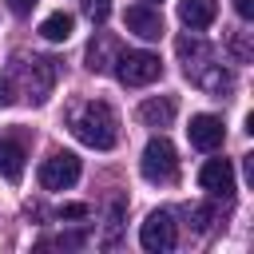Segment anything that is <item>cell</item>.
<instances>
[{"instance_id":"6","label":"cell","mask_w":254,"mask_h":254,"mask_svg":"<svg viewBox=\"0 0 254 254\" xmlns=\"http://www.w3.org/2000/svg\"><path fill=\"white\" fill-rule=\"evenodd\" d=\"M79 159L71 151H52L44 163H40V187L44 190H67L79 183Z\"/></svg>"},{"instance_id":"22","label":"cell","mask_w":254,"mask_h":254,"mask_svg":"<svg viewBox=\"0 0 254 254\" xmlns=\"http://www.w3.org/2000/svg\"><path fill=\"white\" fill-rule=\"evenodd\" d=\"M234 12L242 20H254V0H234Z\"/></svg>"},{"instance_id":"2","label":"cell","mask_w":254,"mask_h":254,"mask_svg":"<svg viewBox=\"0 0 254 254\" xmlns=\"http://www.w3.org/2000/svg\"><path fill=\"white\" fill-rule=\"evenodd\" d=\"M175 52H179V60H183V75H187L194 87H202V91H210V95H226V91L234 87L230 67L218 60V52H214L206 40H198V36H179V40H175Z\"/></svg>"},{"instance_id":"4","label":"cell","mask_w":254,"mask_h":254,"mask_svg":"<svg viewBox=\"0 0 254 254\" xmlns=\"http://www.w3.org/2000/svg\"><path fill=\"white\" fill-rule=\"evenodd\" d=\"M115 79L123 87H147L155 79H163V64L155 52H143V48H127V52H115Z\"/></svg>"},{"instance_id":"18","label":"cell","mask_w":254,"mask_h":254,"mask_svg":"<svg viewBox=\"0 0 254 254\" xmlns=\"http://www.w3.org/2000/svg\"><path fill=\"white\" fill-rule=\"evenodd\" d=\"M79 4H83V12H87L95 24H103L107 12H111V0H79Z\"/></svg>"},{"instance_id":"11","label":"cell","mask_w":254,"mask_h":254,"mask_svg":"<svg viewBox=\"0 0 254 254\" xmlns=\"http://www.w3.org/2000/svg\"><path fill=\"white\" fill-rule=\"evenodd\" d=\"M175 111H179V103H175L171 95H151V99H143V103H139V111H135V115H139V123H143V127H159V131H163V127H171V123H175Z\"/></svg>"},{"instance_id":"10","label":"cell","mask_w":254,"mask_h":254,"mask_svg":"<svg viewBox=\"0 0 254 254\" xmlns=\"http://www.w3.org/2000/svg\"><path fill=\"white\" fill-rule=\"evenodd\" d=\"M123 24H127V32H135L139 40H159V36H163V16H159V8H151V4H131V8L123 12Z\"/></svg>"},{"instance_id":"1","label":"cell","mask_w":254,"mask_h":254,"mask_svg":"<svg viewBox=\"0 0 254 254\" xmlns=\"http://www.w3.org/2000/svg\"><path fill=\"white\" fill-rule=\"evenodd\" d=\"M60 79V64L52 56H16L0 75V107L32 103L40 107Z\"/></svg>"},{"instance_id":"9","label":"cell","mask_w":254,"mask_h":254,"mask_svg":"<svg viewBox=\"0 0 254 254\" xmlns=\"http://www.w3.org/2000/svg\"><path fill=\"white\" fill-rule=\"evenodd\" d=\"M187 139H190V147H198V151H218L222 139H226V127H222L218 115H194L190 127H187Z\"/></svg>"},{"instance_id":"14","label":"cell","mask_w":254,"mask_h":254,"mask_svg":"<svg viewBox=\"0 0 254 254\" xmlns=\"http://www.w3.org/2000/svg\"><path fill=\"white\" fill-rule=\"evenodd\" d=\"M115 52H119V48H115V40L99 32V36L91 40V48H87V67H91V71H111Z\"/></svg>"},{"instance_id":"17","label":"cell","mask_w":254,"mask_h":254,"mask_svg":"<svg viewBox=\"0 0 254 254\" xmlns=\"http://www.w3.org/2000/svg\"><path fill=\"white\" fill-rule=\"evenodd\" d=\"M83 242H87V230H79V234H60V238H44L40 246H44V250H48V246H71V250H75V246H83Z\"/></svg>"},{"instance_id":"20","label":"cell","mask_w":254,"mask_h":254,"mask_svg":"<svg viewBox=\"0 0 254 254\" xmlns=\"http://www.w3.org/2000/svg\"><path fill=\"white\" fill-rule=\"evenodd\" d=\"M4 4H8V12H16V16H28V12H32L40 0H4Z\"/></svg>"},{"instance_id":"5","label":"cell","mask_w":254,"mask_h":254,"mask_svg":"<svg viewBox=\"0 0 254 254\" xmlns=\"http://www.w3.org/2000/svg\"><path fill=\"white\" fill-rule=\"evenodd\" d=\"M139 171H143L147 183H175V175H179V155H175V147H171L167 135H155V139L143 147Z\"/></svg>"},{"instance_id":"16","label":"cell","mask_w":254,"mask_h":254,"mask_svg":"<svg viewBox=\"0 0 254 254\" xmlns=\"http://www.w3.org/2000/svg\"><path fill=\"white\" fill-rule=\"evenodd\" d=\"M230 56H234V64L250 60V32H234L230 36Z\"/></svg>"},{"instance_id":"15","label":"cell","mask_w":254,"mask_h":254,"mask_svg":"<svg viewBox=\"0 0 254 254\" xmlns=\"http://www.w3.org/2000/svg\"><path fill=\"white\" fill-rule=\"evenodd\" d=\"M71 32H75V16H71V12H52V16L40 24V36H44L48 44H64Z\"/></svg>"},{"instance_id":"13","label":"cell","mask_w":254,"mask_h":254,"mask_svg":"<svg viewBox=\"0 0 254 254\" xmlns=\"http://www.w3.org/2000/svg\"><path fill=\"white\" fill-rule=\"evenodd\" d=\"M24 159H28V151L16 143V139H0V179L4 183H20L24 179Z\"/></svg>"},{"instance_id":"7","label":"cell","mask_w":254,"mask_h":254,"mask_svg":"<svg viewBox=\"0 0 254 254\" xmlns=\"http://www.w3.org/2000/svg\"><path fill=\"white\" fill-rule=\"evenodd\" d=\"M175 218H171V210H155V214H147V222L139 226V246L143 250H151V254H167V250H175Z\"/></svg>"},{"instance_id":"8","label":"cell","mask_w":254,"mask_h":254,"mask_svg":"<svg viewBox=\"0 0 254 254\" xmlns=\"http://www.w3.org/2000/svg\"><path fill=\"white\" fill-rule=\"evenodd\" d=\"M198 187L210 190L214 198H230L234 194V167H230V159H206L198 167Z\"/></svg>"},{"instance_id":"21","label":"cell","mask_w":254,"mask_h":254,"mask_svg":"<svg viewBox=\"0 0 254 254\" xmlns=\"http://www.w3.org/2000/svg\"><path fill=\"white\" fill-rule=\"evenodd\" d=\"M194 218H198L194 226H198V230H206V226H210V218H214V210H210V206H194Z\"/></svg>"},{"instance_id":"3","label":"cell","mask_w":254,"mask_h":254,"mask_svg":"<svg viewBox=\"0 0 254 254\" xmlns=\"http://www.w3.org/2000/svg\"><path fill=\"white\" fill-rule=\"evenodd\" d=\"M71 135L83 143V147H95V151H111L119 143V115L111 103L103 99H87L71 111Z\"/></svg>"},{"instance_id":"19","label":"cell","mask_w":254,"mask_h":254,"mask_svg":"<svg viewBox=\"0 0 254 254\" xmlns=\"http://www.w3.org/2000/svg\"><path fill=\"white\" fill-rule=\"evenodd\" d=\"M56 214H60V218H87V206H83V202H64Z\"/></svg>"},{"instance_id":"12","label":"cell","mask_w":254,"mask_h":254,"mask_svg":"<svg viewBox=\"0 0 254 254\" xmlns=\"http://www.w3.org/2000/svg\"><path fill=\"white\" fill-rule=\"evenodd\" d=\"M214 16H218V0H179V20H183L190 32L210 28Z\"/></svg>"},{"instance_id":"23","label":"cell","mask_w":254,"mask_h":254,"mask_svg":"<svg viewBox=\"0 0 254 254\" xmlns=\"http://www.w3.org/2000/svg\"><path fill=\"white\" fill-rule=\"evenodd\" d=\"M147 4H151V0H147Z\"/></svg>"}]
</instances>
